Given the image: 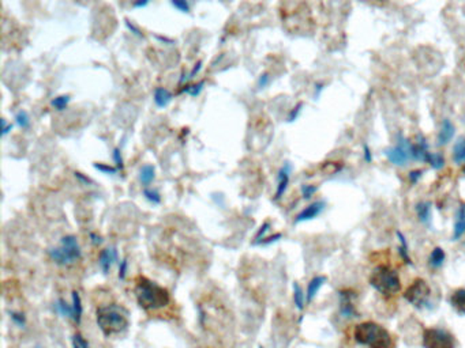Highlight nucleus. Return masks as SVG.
<instances>
[{"label": "nucleus", "instance_id": "nucleus-1", "mask_svg": "<svg viewBox=\"0 0 465 348\" xmlns=\"http://www.w3.org/2000/svg\"><path fill=\"white\" fill-rule=\"evenodd\" d=\"M96 320L105 336L121 335L130 325L128 312L116 303L100 306L96 312Z\"/></svg>", "mask_w": 465, "mask_h": 348}, {"label": "nucleus", "instance_id": "nucleus-2", "mask_svg": "<svg viewBox=\"0 0 465 348\" xmlns=\"http://www.w3.org/2000/svg\"><path fill=\"white\" fill-rule=\"evenodd\" d=\"M136 298L138 301L141 308L146 310H155L164 308L170 303V294L168 291L158 286L157 283L152 282L146 278H142L136 286Z\"/></svg>", "mask_w": 465, "mask_h": 348}, {"label": "nucleus", "instance_id": "nucleus-3", "mask_svg": "<svg viewBox=\"0 0 465 348\" xmlns=\"http://www.w3.org/2000/svg\"><path fill=\"white\" fill-rule=\"evenodd\" d=\"M355 340L370 348H393V339L390 333L382 325L373 321L362 322L355 328Z\"/></svg>", "mask_w": 465, "mask_h": 348}, {"label": "nucleus", "instance_id": "nucleus-4", "mask_svg": "<svg viewBox=\"0 0 465 348\" xmlns=\"http://www.w3.org/2000/svg\"><path fill=\"white\" fill-rule=\"evenodd\" d=\"M370 284L383 297H393L401 288V282L396 271L386 266L374 268L370 276Z\"/></svg>", "mask_w": 465, "mask_h": 348}, {"label": "nucleus", "instance_id": "nucleus-5", "mask_svg": "<svg viewBox=\"0 0 465 348\" xmlns=\"http://www.w3.org/2000/svg\"><path fill=\"white\" fill-rule=\"evenodd\" d=\"M82 250L75 235H66L60 241V247L50 249V257L59 266H70L78 262Z\"/></svg>", "mask_w": 465, "mask_h": 348}, {"label": "nucleus", "instance_id": "nucleus-6", "mask_svg": "<svg viewBox=\"0 0 465 348\" xmlns=\"http://www.w3.org/2000/svg\"><path fill=\"white\" fill-rule=\"evenodd\" d=\"M404 298L407 299L416 309L429 306L431 298V288L425 279H415L414 283L407 288Z\"/></svg>", "mask_w": 465, "mask_h": 348}, {"label": "nucleus", "instance_id": "nucleus-7", "mask_svg": "<svg viewBox=\"0 0 465 348\" xmlns=\"http://www.w3.org/2000/svg\"><path fill=\"white\" fill-rule=\"evenodd\" d=\"M425 348H456V342L452 333L442 328H427L423 332Z\"/></svg>", "mask_w": 465, "mask_h": 348}, {"label": "nucleus", "instance_id": "nucleus-8", "mask_svg": "<svg viewBox=\"0 0 465 348\" xmlns=\"http://www.w3.org/2000/svg\"><path fill=\"white\" fill-rule=\"evenodd\" d=\"M411 146L412 143H410L407 139L400 137L397 146L390 147L386 150L385 154L388 157V159L395 164V165H405L408 162V159H411Z\"/></svg>", "mask_w": 465, "mask_h": 348}, {"label": "nucleus", "instance_id": "nucleus-9", "mask_svg": "<svg viewBox=\"0 0 465 348\" xmlns=\"http://www.w3.org/2000/svg\"><path fill=\"white\" fill-rule=\"evenodd\" d=\"M355 293L352 290H343L340 291V309L341 315L348 318L356 317V305H355Z\"/></svg>", "mask_w": 465, "mask_h": 348}, {"label": "nucleus", "instance_id": "nucleus-10", "mask_svg": "<svg viewBox=\"0 0 465 348\" xmlns=\"http://www.w3.org/2000/svg\"><path fill=\"white\" fill-rule=\"evenodd\" d=\"M290 176H291V165L285 164L280 170L277 176V191L275 195V200H280L285 193L288 184H290Z\"/></svg>", "mask_w": 465, "mask_h": 348}, {"label": "nucleus", "instance_id": "nucleus-11", "mask_svg": "<svg viewBox=\"0 0 465 348\" xmlns=\"http://www.w3.org/2000/svg\"><path fill=\"white\" fill-rule=\"evenodd\" d=\"M116 262H118V250L115 247H109L102 250L99 257V264L104 274H108Z\"/></svg>", "mask_w": 465, "mask_h": 348}, {"label": "nucleus", "instance_id": "nucleus-12", "mask_svg": "<svg viewBox=\"0 0 465 348\" xmlns=\"http://www.w3.org/2000/svg\"><path fill=\"white\" fill-rule=\"evenodd\" d=\"M324 207H325V203L324 201H314V203H311L309 207H306L302 213L297 214L295 222L296 223H300V222H306V220H311V219L317 218V216L322 213Z\"/></svg>", "mask_w": 465, "mask_h": 348}, {"label": "nucleus", "instance_id": "nucleus-13", "mask_svg": "<svg viewBox=\"0 0 465 348\" xmlns=\"http://www.w3.org/2000/svg\"><path fill=\"white\" fill-rule=\"evenodd\" d=\"M153 99H155V105L158 108H165L173 101V96L170 90H167L164 87H155Z\"/></svg>", "mask_w": 465, "mask_h": 348}, {"label": "nucleus", "instance_id": "nucleus-14", "mask_svg": "<svg viewBox=\"0 0 465 348\" xmlns=\"http://www.w3.org/2000/svg\"><path fill=\"white\" fill-rule=\"evenodd\" d=\"M453 135H454V125L449 120H444V123L441 125V131L438 135V145L439 146L448 145L450 139L453 137Z\"/></svg>", "mask_w": 465, "mask_h": 348}, {"label": "nucleus", "instance_id": "nucleus-15", "mask_svg": "<svg viewBox=\"0 0 465 348\" xmlns=\"http://www.w3.org/2000/svg\"><path fill=\"white\" fill-rule=\"evenodd\" d=\"M452 306L461 315H465V288H459L450 296Z\"/></svg>", "mask_w": 465, "mask_h": 348}, {"label": "nucleus", "instance_id": "nucleus-16", "mask_svg": "<svg viewBox=\"0 0 465 348\" xmlns=\"http://www.w3.org/2000/svg\"><path fill=\"white\" fill-rule=\"evenodd\" d=\"M465 232V204H463L459 211H457V216H456V222H454V232H453V238L459 240L461 235H464Z\"/></svg>", "mask_w": 465, "mask_h": 348}, {"label": "nucleus", "instance_id": "nucleus-17", "mask_svg": "<svg viewBox=\"0 0 465 348\" xmlns=\"http://www.w3.org/2000/svg\"><path fill=\"white\" fill-rule=\"evenodd\" d=\"M155 177V166L145 165L139 170V181L143 186H148L153 183Z\"/></svg>", "mask_w": 465, "mask_h": 348}, {"label": "nucleus", "instance_id": "nucleus-18", "mask_svg": "<svg viewBox=\"0 0 465 348\" xmlns=\"http://www.w3.org/2000/svg\"><path fill=\"white\" fill-rule=\"evenodd\" d=\"M325 281H327L325 276H315L311 281L309 288H307V302H311L314 299V297L317 296V293L319 291V288L324 286Z\"/></svg>", "mask_w": 465, "mask_h": 348}, {"label": "nucleus", "instance_id": "nucleus-19", "mask_svg": "<svg viewBox=\"0 0 465 348\" xmlns=\"http://www.w3.org/2000/svg\"><path fill=\"white\" fill-rule=\"evenodd\" d=\"M416 214H417V218L420 219V222L423 223H427L430 220L431 215V204L427 203V201H423V203H419L416 206Z\"/></svg>", "mask_w": 465, "mask_h": 348}, {"label": "nucleus", "instance_id": "nucleus-20", "mask_svg": "<svg viewBox=\"0 0 465 348\" xmlns=\"http://www.w3.org/2000/svg\"><path fill=\"white\" fill-rule=\"evenodd\" d=\"M72 309H74V321L77 324H80L81 317H82V302H81L80 293H77V291L72 293Z\"/></svg>", "mask_w": 465, "mask_h": 348}, {"label": "nucleus", "instance_id": "nucleus-21", "mask_svg": "<svg viewBox=\"0 0 465 348\" xmlns=\"http://www.w3.org/2000/svg\"><path fill=\"white\" fill-rule=\"evenodd\" d=\"M430 266L432 268H439L445 262V252L442 248H435L430 254Z\"/></svg>", "mask_w": 465, "mask_h": 348}, {"label": "nucleus", "instance_id": "nucleus-22", "mask_svg": "<svg viewBox=\"0 0 465 348\" xmlns=\"http://www.w3.org/2000/svg\"><path fill=\"white\" fill-rule=\"evenodd\" d=\"M453 159L457 164H464L465 162V139H460L453 150Z\"/></svg>", "mask_w": 465, "mask_h": 348}, {"label": "nucleus", "instance_id": "nucleus-23", "mask_svg": "<svg viewBox=\"0 0 465 348\" xmlns=\"http://www.w3.org/2000/svg\"><path fill=\"white\" fill-rule=\"evenodd\" d=\"M293 301H295V305H296V308L299 310L305 309V294H303L302 287L297 283L293 284Z\"/></svg>", "mask_w": 465, "mask_h": 348}, {"label": "nucleus", "instance_id": "nucleus-24", "mask_svg": "<svg viewBox=\"0 0 465 348\" xmlns=\"http://www.w3.org/2000/svg\"><path fill=\"white\" fill-rule=\"evenodd\" d=\"M56 310L60 315H65V317H71L74 320V309H72V306L69 305L65 299H58V302H56Z\"/></svg>", "mask_w": 465, "mask_h": 348}, {"label": "nucleus", "instance_id": "nucleus-25", "mask_svg": "<svg viewBox=\"0 0 465 348\" xmlns=\"http://www.w3.org/2000/svg\"><path fill=\"white\" fill-rule=\"evenodd\" d=\"M16 123L22 128V130H29L31 128V117L25 111H19L16 115Z\"/></svg>", "mask_w": 465, "mask_h": 348}, {"label": "nucleus", "instance_id": "nucleus-26", "mask_svg": "<svg viewBox=\"0 0 465 348\" xmlns=\"http://www.w3.org/2000/svg\"><path fill=\"white\" fill-rule=\"evenodd\" d=\"M426 162H429L434 169H441L445 165V159L441 154H432V152H429L427 158H426Z\"/></svg>", "mask_w": 465, "mask_h": 348}, {"label": "nucleus", "instance_id": "nucleus-27", "mask_svg": "<svg viewBox=\"0 0 465 348\" xmlns=\"http://www.w3.org/2000/svg\"><path fill=\"white\" fill-rule=\"evenodd\" d=\"M204 86H205V81H201V82H198L197 84H191V86L185 87L182 91L186 93V94H189L191 97H197L204 90Z\"/></svg>", "mask_w": 465, "mask_h": 348}, {"label": "nucleus", "instance_id": "nucleus-28", "mask_svg": "<svg viewBox=\"0 0 465 348\" xmlns=\"http://www.w3.org/2000/svg\"><path fill=\"white\" fill-rule=\"evenodd\" d=\"M143 196L145 199L149 200L153 204H160L161 203V195L157 189H151V188H145L143 189Z\"/></svg>", "mask_w": 465, "mask_h": 348}, {"label": "nucleus", "instance_id": "nucleus-29", "mask_svg": "<svg viewBox=\"0 0 465 348\" xmlns=\"http://www.w3.org/2000/svg\"><path fill=\"white\" fill-rule=\"evenodd\" d=\"M70 102V96H59L56 99L52 100V106L56 109V111H65L67 108Z\"/></svg>", "mask_w": 465, "mask_h": 348}, {"label": "nucleus", "instance_id": "nucleus-30", "mask_svg": "<svg viewBox=\"0 0 465 348\" xmlns=\"http://www.w3.org/2000/svg\"><path fill=\"white\" fill-rule=\"evenodd\" d=\"M397 237L400 238V242H401V248H400V252H401V256L404 257L405 263H410L411 264V259L408 257V245H407V241H405V237L403 235V232H397Z\"/></svg>", "mask_w": 465, "mask_h": 348}, {"label": "nucleus", "instance_id": "nucleus-31", "mask_svg": "<svg viewBox=\"0 0 465 348\" xmlns=\"http://www.w3.org/2000/svg\"><path fill=\"white\" fill-rule=\"evenodd\" d=\"M269 229H270V222H265V223L259 228L258 232L256 234V238H254L253 245H259L261 241L265 238V234L269 232Z\"/></svg>", "mask_w": 465, "mask_h": 348}, {"label": "nucleus", "instance_id": "nucleus-32", "mask_svg": "<svg viewBox=\"0 0 465 348\" xmlns=\"http://www.w3.org/2000/svg\"><path fill=\"white\" fill-rule=\"evenodd\" d=\"M93 167H94L96 170L102 172L104 174H112V176L116 174L118 170H119L116 166L106 165V164H94Z\"/></svg>", "mask_w": 465, "mask_h": 348}, {"label": "nucleus", "instance_id": "nucleus-33", "mask_svg": "<svg viewBox=\"0 0 465 348\" xmlns=\"http://www.w3.org/2000/svg\"><path fill=\"white\" fill-rule=\"evenodd\" d=\"M171 4L175 9H177L180 13H186V14L190 13V3L186 0H173V1H171Z\"/></svg>", "mask_w": 465, "mask_h": 348}, {"label": "nucleus", "instance_id": "nucleus-34", "mask_svg": "<svg viewBox=\"0 0 465 348\" xmlns=\"http://www.w3.org/2000/svg\"><path fill=\"white\" fill-rule=\"evenodd\" d=\"M317 186L315 185H303L302 186V196L303 199H310L311 196L317 192Z\"/></svg>", "mask_w": 465, "mask_h": 348}, {"label": "nucleus", "instance_id": "nucleus-35", "mask_svg": "<svg viewBox=\"0 0 465 348\" xmlns=\"http://www.w3.org/2000/svg\"><path fill=\"white\" fill-rule=\"evenodd\" d=\"M112 158H114V161H115V164H116V167H118L119 170H123V169H124V164H123L121 150L119 149V147L114 149V152H112Z\"/></svg>", "mask_w": 465, "mask_h": 348}, {"label": "nucleus", "instance_id": "nucleus-36", "mask_svg": "<svg viewBox=\"0 0 465 348\" xmlns=\"http://www.w3.org/2000/svg\"><path fill=\"white\" fill-rule=\"evenodd\" d=\"M302 108H303V103L302 102H299L295 108H293L292 111L290 112V115H288V117H287V120H288V123H292V121H295L296 118H297V116H299V113L302 112Z\"/></svg>", "mask_w": 465, "mask_h": 348}, {"label": "nucleus", "instance_id": "nucleus-37", "mask_svg": "<svg viewBox=\"0 0 465 348\" xmlns=\"http://www.w3.org/2000/svg\"><path fill=\"white\" fill-rule=\"evenodd\" d=\"M127 269H128V262H127V259H123L121 262V266H119V279L121 281L126 279Z\"/></svg>", "mask_w": 465, "mask_h": 348}, {"label": "nucleus", "instance_id": "nucleus-38", "mask_svg": "<svg viewBox=\"0 0 465 348\" xmlns=\"http://www.w3.org/2000/svg\"><path fill=\"white\" fill-rule=\"evenodd\" d=\"M270 83V75L268 72H263L261 74V77L258 78V87L259 89H265L268 84Z\"/></svg>", "mask_w": 465, "mask_h": 348}, {"label": "nucleus", "instance_id": "nucleus-39", "mask_svg": "<svg viewBox=\"0 0 465 348\" xmlns=\"http://www.w3.org/2000/svg\"><path fill=\"white\" fill-rule=\"evenodd\" d=\"M281 237H283V235H281L280 232H277V234L272 235V237L263 238V240L261 241V244H259V245H270V244H273V242H277V241H278Z\"/></svg>", "mask_w": 465, "mask_h": 348}, {"label": "nucleus", "instance_id": "nucleus-40", "mask_svg": "<svg viewBox=\"0 0 465 348\" xmlns=\"http://www.w3.org/2000/svg\"><path fill=\"white\" fill-rule=\"evenodd\" d=\"M126 26H127V29H128L131 33L136 34L137 37H143V34H142V32L139 30V28H137L133 22H130L128 19H126Z\"/></svg>", "mask_w": 465, "mask_h": 348}, {"label": "nucleus", "instance_id": "nucleus-41", "mask_svg": "<svg viewBox=\"0 0 465 348\" xmlns=\"http://www.w3.org/2000/svg\"><path fill=\"white\" fill-rule=\"evenodd\" d=\"M13 124L11 123H7V120L6 118H1V135L3 136H6L7 133H10L11 130H13Z\"/></svg>", "mask_w": 465, "mask_h": 348}, {"label": "nucleus", "instance_id": "nucleus-42", "mask_svg": "<svg viewBox=\"0 0 465 348\" xmlns=\"http://www.w3.org/2000/svg\"><path fill=\"white\" fill-rule=\"evenodd\" d=\"M201 68H202V62L199 60V62H198V63L194 66V68L191 69V72H190L189 75V79H194V78H195V75H197V74L201 71Z\"/></svg>", "mask_w": 465, "mask_h": 348}, {"label": "nucleus", "instance_id": "nucleus-43", "mask_svg": "<svg viewBox=\"0 0 465 348\" xmlns=\"http://www.w3.org/2000/svg\"><path fill=\"white\" fill-rule=\"evenodd\" d=\"M11 318L17 322L18 325H23L25 324V317H23V315H21V313H11Z\"/></svg>", "mask_w": 465, "mask_h": 348}, {"label": "nucleus", "instance_id": "nucleus-44", "mask_svg": "<svg viewBox=\"0 0 465 348\" xmlns=\"http://www.w3.org/2000/svg\"><path fill=\"white\" fill-rule=\"evenodd\" d=\"M422 173H423L422 170H414V172H411L410 173V180L414 184L416 183L422 177Z\"/></svg>", "mask_w": 465, "mask_h": 348}, {"label": "nucleus", "instance_id": "nucleus-45", "mask_svg": "<svg viewBox=\"0 0 465 348\" xmlns=\"http://www.w3.org/2000/svg\"><path fill=\"white\" fill-rule=\"evenodd\" d=\"M75 177L81 181V183L84 184H92L93 181L90 180V179H87V176H84L82 173H80V172H75Z\"/></svg>", "mask_w": 465, "mask_h": 348}, {"label": "nucleus", "instance_id": "nucleus-46", "mask_svg": "<svg viewBox=\"0 0 465 348\" xmlns=\"http://www.w3.org/2000/svg\"><path fill=\"white\" fill-rule=\"evenodd\" d=\"M363 150H364V159H366V162H368V164H370V162L373 161V157H371V152H370L368 146H366V145H364Z\"/></svg>", "mask_w": 465, "mask_h": 348}, {"label": "nucleus", "instance_id": "nucleus-47", "mask_svg": "<svg viewBox=\"0 0 465 348\" xmlns=\"http://www.w3.org/2000/svg\"><path fill=\"white\" fill-rule=\"evenodd\" d=\"M74 337L77 339V342L80 343V346H81V348H89V344H87V340H84V337H82L81 335H75Z\"/></svg>", "mask_w": 465, "mask_h": 348}, {"label": "nucleus", "instance_id": "nucleus-48", "mask_svg": "<svg viewBox=\"0 0 465 348\" xmlns=\"http://www.w3.org/2000/svg\"><path fill=\"white\" fill-rule=\"evenodd\" d=\"M90 238H92V241H93L94 245L102 244V237H100V235H97V234H94V232H90Z\"/></svg>", "mask_w": 465, "mask_h": 348}, {"label": "nucleus", "instance_id": "nucleus-49", "mask_svg": "<svg viewBox=\"0 0 465 348\" xmlns=\"http://www.w3.org/2000/svg\"><path fill=\"white\" fill-rule=\"evenodd\" d=\"M148 4H149L148 0H145V1H134V3H133V7H134V9H142V7H146Z\"/></svg>", "mask_w": 465, "mask_h": 348}, {"label": "nucleus", "instance_id": "nucleus-50", "mask_svg": "<svg viewBox=\"0 0 465 348\" xmlns=\"http://www.w3.org/2000/svg\"><path fill=\"white\" fill-rule=\"evenodd\" d=\"M74 348H81V346H80V343L77 342V339L74 337Z\"/></svg>", "mask_w": 465, "mask_h": 348}, {"label": "nucleus", "instance_id": "nucleus-51", "mask_svg": "<svg viewBox=\"0 0 465 348\" xmlns=\"http://www.w3.org/2000/svg\"><path fill=\"white\" fill-rule=\"evenodd\" d=\"M464 174H465V167H464Z\"/></svg>", "mask_w": 465, "mask_h": 348}, {"label": "nucleus", "instance_id": "nucleus-52", "mask_svg": "<svg viewBox=\"0 0 465 348\" xmlns=\"http://www.w3.org/2000/svg\"><path fill=\"white\" fill-rule=\"evenodd\" d=\"M35 348H41V347H35Z\"/></svg>", "mask_w": 465, "mask_h": 348}, {"label": "nucleus", "instance_id": "nucleus-53", "mask_svg": "<svg viewBox=\"0 0 465 348\" xmlns=\"http://www.w3.org/2000/svg\"><path fill=\"white\" fill-rule=\"evenodd\" d=\"M259 348H263V347H259Z\"/></svg>", "mask_w": 465, "mask_h": 348}]
</instances>
